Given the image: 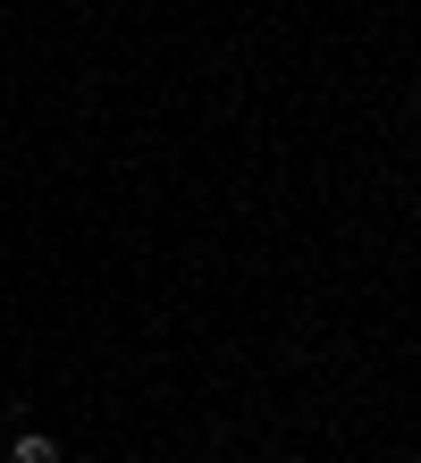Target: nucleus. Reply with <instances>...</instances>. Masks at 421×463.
Masks as SVG:
<instances>
[{
	"label": "nucleus",
	"instance_id": "1",
	"mask_svg": "<svg viewBox=\"0 0 421 463\" xmlns=\"http://www.w3.org/2000/svg\"><path fill=\"white\" fill-rule=\"evenodd\" d=\"M9 463H60V439H43V430H17Z\"/></svg>",
	"mask_w": 421,
	"mask_h": 463
}]
</instances>
